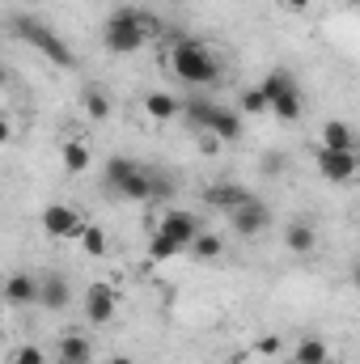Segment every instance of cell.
<instances>
[{
	"label": "cell",
	"mask_w": 360,
	"mask_h": 364,
	"mask_svg": "<svg viewBox=\"0 0 360 364\" xmlns=\"http://www.w3.org/2000/svg\"><path fill=\"white\" fill-rule=\"evenodd\" d=\"M170 73L186 81V85H216L221 81V60L212 55L208 43H195V38H179L170 47Z\"/></svg>",
	"instance_id": "obj_1"
},
{
	"label": "cell",
	"mask_w": 360,
	"mask_h": 364,
	"mask_svg": "<svg viewBox=\"0 0 360 364\" xmlns=\"http://www.w3.org/2000/svg\"><path fill=\"white\" fill-rule=\"evenodd\" d=\"M26 47H34L43 60H51V64H60V68H77V55H73V47L51 30V26H43V21H34V17H13V26H9Z\"/></svg>",
	"instance_id": "obj_2"
},
{
	"label": "cell",
	"mask_w": 360,
	"mask_h": 364,
	"mask_svg": "<svg viewBox=\"0 0 360 364\" xmlns=\"http://www.w3.org/2000/svg\"><path fill=\"white\" fill-rule=\"evenodd\" d=\"M182 114H186L199 132L216 136L221 144H233V140L242 136V114L229 110V106H216V102H199V97H191V102H182Z\"/></svg>",
	"instance_id": "obj_3"
},
{
	"label": "cell",
	"mask_w": 360,
	"mask_h": 364,
	"mask_svg": "<svg viewBox=\"0 0 360 364\" xmlns=\"http://www.w3.org/2000/svg\"><path fill=\"white\" fill-rule=\"evenodd\" d=\"M102 43H106L110 55H132V51H140V47L149 43L144 30H140V9H115V13L106 17V26H102Z\"/></svg>",
	"instance_id": "obj_4"
},
{
	"label": "cell",
	"mask_w": 360,
	"mask_h": 364,
	"mask_svg": "<svg viewBox=\"0 0 360 364\" xmlns=\"http://www.w3.org/2000/svg\"><path fill=\"white\" fill-rule=\"evenodd\" d=\"M106 186H110V195H119L127 203H149L153 199V174L140 170L136 161H123V157H115L106 166Z\"/></svg>",
	"instance_id": "obj_5"
},
{
	"label": "cell",
	"mask_w": 360,
	"mask_h": 364,
	"mask_svg": "<svg viewBox=\"0 0 360 364\" xmlns=\"http://www.w3.org/2000/svg\"><path fill=\"white\" fill-rule=\"evenodd\" d=\"M81 225H85V216H81L73 203H47V208H43V229H47V237H55V242L77 237Z\"/></svg>",
	"instance_id": "obj_6"
},
{
	"label": "cell",
	"mask_w": 360,
	"mask_h": 364,
	"mask_svg": "<svg viewBox=\"0 0 360 364\" xmlns=\"http://www.w3.org/2000/svg\"><path fill=\"white\" fill-rule=\"evenodd\" d=\"M318 174L327 182H335V186H348V182L356 178V170H360V161H356V153H335V149H318Z\"/></svg>",
	"instance_id": "obj_7"
},
{
	"label": "cell",
	"mask_w": 360,
	"mask_h": 364,
	"mask_svg": "<svg viewBox=\"0 0 360 364\" xmlns=\"http://www.w3.org/2000/svg\"><path fill=\"white\" fill-rule=\"evenodd\" d=\"M246 199H255V195H250L242 182H233V178H216V182H208V191H203V203L216 208V212H225V216L238 212Z\"/></svg>",
	"instance_id": "obj_8"
},
{
	"label": "cell",
	"mask_w": 360,
	"mask_h": 364,
	"mask_svg": "<svg viewBox=\"0 0 360 364\" xmlns=\"http://www.w3.org/2000/svg\"><path fill=\"white\" fill-rule=\"evenodd\" d=\"M115 314H119V292L110 284H90V292H85V318H90L93 326H110Z\"/></svg>",
	"instance_id": "obj_9"
},
{
	"label": "cell",
	"mask_w": 360,
	"mask_h": 364,
	"mask_svg": "<svg viewBox=\"0 0 360 364\" xmlns=\"http://www.w3.org/2000/svg\"><path fill=\"white\" fill-rule=\"evenodd\" d=\"M229 225H233V233H242V237H259L271 225V208L263 199H246L238 212H229Z\"/></svg>",
	"instance_id": "obj_10"
},
{
	"label": "cell",
	"mask_w": 360,
	"mask_h": 364,
	"mask_svg": "<svg viewBox=\"0 0 360 364\" xmlns=\"http://www.w3.org/2000/svg\"><path fill=\"white\" fill-rule=\"evenodd\" d=\"M157 233H166L170 242H179L182 250H186V246H191V237H195V233H203V225H199V216H191V212H182V208H170V212L162 216Z\"/></svg>",
	"instance_id": "obj_11"
},
{
	"label": "cell",
	"mask_w": 360,
	"mask_h": 364,
	"mask_svg": "<svg viewBox=\"0 0 360 364\" xmlns=\"http://www.w3.org/2000/svg\"><path fill=\"white\" fill-rule=\"evenodd\" d=\"M0 296H4L9 305H38V279L30 272H13L0 284Z\"/></svg>",
	"instance_id": "obj_12"
},
{
	"label": "cell",
	"mask_w": 360,
	"mask_h": 364,
	"mask_svg": "<svg viewBox=\"0 0 360 364\" xmlns=\"http://www.w3.org/2000/svg\"><path fill=\"white\" fill-rule=\"evenodd\" d=\"M55 356L60 360H73V364H90L93 360V343H90V335H60L55 339Z\"/></svg>",
	"instance_id": "obj_13"
},
{
	"label": "cell",
	"mask_w": 360,
	"mask_h": 364,
	"mask_svg": "<svg viewBox=\"0 0 360 364\" xmlns=\"http://www.w3.org/2000/svg\"><path fill=\"white\" fill-rule=\"evenodd\" d=\"M322 149H335V153H356V132H352L344 119H327V127H322Z\"/></svg>",
	"instance_id": "obj_14"
},
{
	"label": "cell",
	"mask_w": 360,
	"mask_h": 364,
	"mask_svg": "<svg viewBox=\"0 0 360 364\" xmlns=\"http://www.w3.org/2000/svg\"><path fill=\"white\" fill-rule=\"evenodd\" d=\"M68 301H73V288H68L64 275H47V279H38V305H47V309H64Z\"/></svg>",
	"instance_id": "obj_15"
},
{
	"label": "cell",
	"mask_w": 360,
	"mask_h": 364,
	"mask_svg": "<svg viewBox=\"0 0 360 364\" xmlns=\"http://www.w3.org/2000/svg\"><path fill=\"white\" fill-rule=\"evenodd\" d=\"M284 246H288L292 255H314V246H318L314 225H309V220H292V225L284 229Z\"/></svg>",
	"instance_id": "obj_16"
},
{
	"label": "cell",
	"mask_w": 360,
	"mask_h": 364,
	"mask_svg": "<svg viewBox=\"0 0 360 364\" xmlns=\"http://www.w3.org/2000/svg\"><path fill=\"white\" fill-rule=\"evenodd\" d=\"M144 110H149V119L170 123V119H179L182 114V102L174 97V93H149V97H144Z\"/></svg>",
	"instance_id": "obj_17"
},
{
	"label": "cell",
	"mask_w": 360,
	"mask_h": 364,
	"mask_svg": "<svg viewBox=\"0 0 360 364\" xmlns=\"http://www.w3.org/2000/svg\"><path fill=\"white\" fill-rule=\"evenodd\" d=\"M186 255H191V259H199V263H216V259L225 255V242H221L216 233H195V237H191V246H186Z\"/></svg>",
	"instance_id": "obj_18"
},
{
	"label": "cell",
	"mask_w": 360,
	"mask_h": 364,
	"mask_svg": "<svg viewBox=\"0 0 360 364\" xmlns=\"http://www.w3.org/2000/svg\"><path fill=\"white\" fill-rule=\"evenodd\" d=\"M60 157H64V170H68V174H85L90 161H93V153H90L85 140H68V144L60 149Z\"/></svg>",
	"instance_id": "obj_19"
},
{
	"label": "cell",
	"mask_w": 360,
	"mask_h": 364,
	"mask_svg": "<svg viewBox=\"0 0 360 364\" xmlns=\"http://www.w3.org/2000/svg\"><path fill=\"white\" fill-rule=\"evenodd\" d=\"M301 106H305V102H301V90L292 85L288 93L271 97V110H268V114H275L280 123H292V119H301Z\"/></svg>",
	"instance_id": "obj_20"
},
{
	"label": "cell",
	"mask_w": 360,
	"mask_h": 364,
	"mask_svg": "<svg viewBox=\"0 0 360 364\" xmlns=\"http://www.w3.org/2000/svg\"><path fill=\"white\" fill-rule=\"evenodd\" d=\"M77 242H81V250H90L93 259H102V255L110 250V237H106V229H102V225H81Z\"/></svg>",
	"instance_id": "obj_21"
},
{
	"label": "cell",
	"mask_w": 360,
	"mask_h": 364,
	"mask_svg": "<svg viewBox=\"0 0 360 364\" xmlns=\"http://www.w3.org/2000/svg\"><path fill=\"white\" fill-rule=\"evenodd\" d=\"M327 360H331V352H327L322 339H301L292 348V364H327Z\"/></svg>",
	"instance_id": "obj_22"
},
{
	"label": "cell",
	"mask_w": 360,
	"mask_h": 364,
	"mask_svg": "<svg viewBox=\"0 0 360 364\" xmlns=\"http://www.w3.org/2000/svg\"><path fill=\"white\" fill-rule=\"evenodd\" d=\"M179 255H182L179 242H170L166 233L153 229V237H149V259H153V263H170V259H179Z\"/></svg>",
	"instance_id": "obj_23"
},
{
	"label": "cell",
	"mask_w": 360,
	"mask_h": 364,
	"mask_svg": "<svg viewBox=\"0 0 360 364\" xmlns=\"http://www.w3.org/2000/svg\"><path fill=\"white\" fill-rule=\"evenodd\" d=\"M81 102H85V114H90L93 123L110 119V97H106L102 90H85V93H81Z\"/></svg>",
	"instance_id": "obj_24"
},
{
	"label": "cell",
	"mask_w": 360,
	"mask_h": 364,
	"mask_svg": "<svg viewBox=\"0 0 360 364\" xmlns=\"http://www.w3.org/2000/svg\"><path fill=\"white\" fill-rule=\"evenodd\" d=\"M268 93L259 90V85H250V90H242V102H238V114H268Z\"/></svg>",
	"instance_id": "obj_25"
},
{
	"label": "cell",
	"mask_w": 360,
	"mask_h": 364,
	"mask_svg": "<svg viewBox=\"0 0 360 364\" xmlns=\"http://www.w3.org/2000/svg\"><path fill=\"white\" fill-rule=\"evenodd\" d=\"M292 85H297V81H292V73H284V68H275V73H268V81H263L259 90L268 93V102H271V97H280V93H288ZM268 110H271V106H268Z\"/></svg>",
	"instance_id": "obj_26"
},
{
	"label": "cell",
	"mask_w": 360,
	"mask_h": 364,
	"mask_svg": "<svg viewBox=\"0 0 360 364\" xmlns=\"http://www.w3.org/2000/svg\"><path fill=\"white\" fill-rule=\"evenodd\" d=\"M9 364H47V352L34 348V343H21V348L9 352Z\"/></svg>",
	"instance_id": "obj_27"
},
{
	"label": "cell",
	"mask_w": 360,
	"mask_h": 364,
	"mask_svg": "<svg viewBox=\"0 0 360 364\" xmlns=\"http://www.w3.org/2000/svg\"><path fill=\"white\" fill-rule=\"evenodd\" d=\"M280 348H284V343H280L275 335H263V339L255 343V352H259V356H280Z\"/></svg>",
	"instance_id": "obj_28"
},
{
	"label": "cell",
	"mask_w": 360,
	"mask_h": 364,
	"mask_svg": "<svg viewBox=\"0 0 360 364\" xmlns=\"http://www.w3.org/2000/svg\"><path fill=\"white\" fill-rule=\"evenodd\" d=\"M263 170H268V174H280V170H284V157H280V153H268V157H263Z\"/></svg>",
	"instance_id": "obj_29"
},
{
	"label": "cell",
	"mask_w": 360,
	"mask_h": 364,
	"mask_svg": "<svg viewBox=\"0 0 360 364\" xmlns=\"http://www.w3.org/2000/svg\"><path fill=\"white\" fill-rule=\"evenodd\" d=\"M9 140H13V123H9V119H4V114H0V149H4V144H9Z\"/></svg>",
	"instance_id": "obj_30"
},
{
	"label": "cell",
	"mask_w": 360,
	"mask_h": 364,
	"mask_svg": "<svg viewBox=\"0 0 360 364\" xmlns=\"http://www.w3.org/2000/svg\"><path fill=\"white\" fill-rule=\"evenodd\" d=\"M199 144H203V153H221V140H216V136H208V132H203V140H199Z\"/></svg>",
	"instance_id": "obj_31"
},
{
	"label": "cell",
	"mask_w": 360,
	"mask_h": 364,
	"mask_svg": "<svg viewBox=\"0 0 360 364\" xmlns=\"http://www.w3.org/2000/svg\"><path fill=\"white\" fill-rule=\"evenodd\" d=\"M284 4H288V9H292V13H301V9H309V4H314V0H284Z\"/></svg>",
	"instance_id": "obj_32"
},
{
	"label": "cell",
	"mask_w": 360,
	"mask_h": 364,
	"mask_svg": "<svg viewBox=\"0 0 360 364\" xmlns=\"http://www.w3.org/2000/svg\"><path fill=\"white\" fill-rule=\"evenodd\" d=\"M106 364H132V360H127V356H110Z\"/></svg>",
	"instance_id": "obj_33"
},
{
	"label": "cell",
	"mask_w": 360,
	"mask_h": 364,
	"mask_svg": "<svg viewBox=\"0 0 360 364\" xmlns=\"http://www.w3.org/2000/svg\"><path fill=\"white\" fill-rule=\"evenodd\" d=\"M47 364H73V360H60V356H55V360H47Z\"/></svg>",
	"instance_id": "obj_34"
},
{
	"label": "cell",
	"mask_w": 360,
	"mask_h": 364,
	"mask_svg": "<svg viewBox=\"0 0 360 364\" xmlns=\"http://www.w3.org/2000/svg\"><path fill=\"white\" fill-rule=\"evenodd\" d=\"M0 81H4V68H0Z\"/></svg>",
	"instance_id": "obj_35"
},
{
	"label": "cell",
	"mask_w": 360,
	"mask_h": 364,
	"mask_svg": "<svg viewBox=\"0 0 360 364\" xmlns=\"http://www.w3.org/2000/svg\"><path fill=\"white\" fill-rule=\"evenodd\" d=\"M0 314H4V309H0Z\"/></svg>",
	"instance_id": "obj_36"
}]
</instances>
